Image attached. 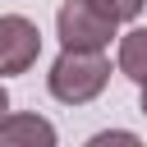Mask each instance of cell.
Listing matches in <instances>:
<instances>
[{
    "mask_svg": "<svg viewBox=\"0 0 147 147\" xmlns=\"http://www.w3.org/2000/svg\"><path fill=\"white\" fill-rule=\"evenodd\" d=\"M106 83H110V60H106V51H74V46H64V51L55 55L51 74H46L51 96L64 101V106H87V101H96V96L106 92Z\"/></svg>",
    "mask_w": 147,
    "mask_h": 147,
    "instance_id": "cell-1",
    "label": "cell"
},
{
    "mask_svg": "<svg viewBox=\"0 0 147 147\" xmlns=\"http://www.w3.org/2000/svg\"><path fill=\"white\" fill-rule=\"evenodd\" d=\"M115 28L119 23L106 9H96L92 0H64L55 14V37H60V46H74V51H106Z\"/></svg>",
    "mask_w": 147,
    "mask_h": 147,
    "instance_id": "cell-2",
    "label": "cell"
},
{
    "mask_svg": "<svg viewBox=\"0 0 147 147\" xmlns=\"http://www.w3.org/2000/svg\"><path fill=\"white\" fill-rule=\"evenodd\" d=\"M41 55V32L23 14H0V78L28 74Z\"/></svg>",
    "mask_w": 147,
    "mask_h": 147,
    "instance_id": "cell-3",
    "label": "cell"
},
{
    "mask_svg": "<svg viewBox=\"0 0 147 147\" xmlns=\"http://www.w3.org/2000/svg\"><path fill=\"white\" fill-rule=\"evenodd\" d=\"M0 147H55V124L28 110H9L0 119Z\"/></svg>",
    "mask_w": 147,
    "mask_h": 147,
    "instance_id": "cell-4",
    "label": "cell"
},
{
    "mask_svg": "<svg viewBox=\"0 0 147 147\" xmlns=\"http://www.w3.org/2000/svg\"><path fill=\"white\" fill-rule=\"evenodd\" d=\"M115 69L124 78H133L138 87L147 83V28H133L119 37V51H115Z\"/></svg>",
    "mask_w": 147,
    "mask_h": 147,
    "instance_id": "cell-5",
    "label": "cell"
},
{
    "mask_svg": "<svg viewBox=\"0 0 147 147\" xmlns=\"http://www.w3.org/2000/svg\"><path fill=\"white\" fill-rule=\"evenodd\" d=\"M92 5H96V9H106L115 23H129V18H138V14H142V5H147V0H92Z\"/></svg>",
    "mask_w": 147,
    "mask_h": 147,
    "instance_id": "cell-6",
    "label": "cell"
},
{
    "mask_svg": "<svg viewBox=\"0 0 147 147\" xmlns=\"http://www.w3.org/2000/svg\"><path fill=\"white\" fill-rule=\"evenodd\" d=\"M106 142H138V133H119L115 129V133H96L92 138V147H106Z\"/></svg>",
    "mask_w": 147,
    "mask_h": 147,
    "instance_id": "cell-7",
    "label": "cell"
},
{
    "mask_svg": "<svg viewBox=\"0 0 147 147\" xmlns=\"http://www.w3.org/2000/svg\"><path fill=\"white\" fill-rule=\"evenodd\" d=\"M9 115V92H5V83H0V119Z\"/></svg>",
    "mask_w": 147,
    "mask_h": 147,
    "instance_id": "cell-8",
    "label": "cell"
},
{
    "mask_svg": "<svg viewBox=\"0 0 147 147\" xmlns=\"http://www.w3.org/2000/svg\"><path fill=\"white\" fill-rule=\"evenodd\" d=\"M142 115H147V83H142Z\"/></svg>",
    "mask_w": 147,
    "mask_h": 147,
    "instance_id": "cell-9",
    "label": "cell"
}]
</instances>
